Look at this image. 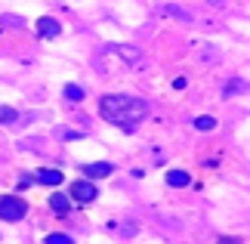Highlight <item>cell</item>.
<instances>
[{"mask_svg": "<svg viewBox=\"0 0 250 244\" xmlns=\"http://www.w3.org/2000/svg\"><path fill=\"white\" fill-rule=\"evenodd\" d=\"M16 121V109H9V105H0V124H9Z\"/></svg>", "mask_w": 250, "mask_h": 244, "instance_id": "obj_10", "label": "cell"}, {"mask_svg": "<svg viewBox=\"0 0 250 244\" xmlns=\"http://www.w3.org/2000/svg\"><path fill=\"white\" fill-rule=\"evenodd\" d=\"M195 127H198V130H213V127H216V121L213 118H207V114H204V118H195Z\"/></svg>", "mask_w": 250, "mask_h": 244, "instance_id": "obj_9", "label": "cell"}, {"mask_svg": "<svg viewBox=\"0 0 250 244\" xmlns=\"http://www.w3.org/2000/svg\"><path fill=\"white\" fill-rule=\"evenodd\" d=\"M99 111L105 121L124 127V130H136V124L148 114V105L136 96H105L99 102Z\"/></svg>", "mask_w": 250, "mask_h": 244, "instance_id": "obj_1", "label": "cell"}, {"mask_svg": "<svg viewBox=\"0 0 250 244\" xmlns=\"http://www.w3.org/2000/svg\"><path fill=\"white\" fill-rule=\"evenodd\" d=\"M46 241H50V244H71V238H68V235H59V232L46 235Z\"/></svg>", "mask_w": 250, "mask_h": 244, "instance_id": "obj_12", "label": "cell"}, {"mask_svg": "<svg viewBox=\"0 0 250 244\" xmlns=\"http://www.w3.org/2000/svg\"><path fill=\"white\" fill-rule=\"evenodd\" d=\"M37 182H43V185H59V182H62V173L53 170V167H43V170H37Z\"/></svg>", "mask_w": 250, "mask_h": 244, "instance_id": "obj_4", "label": "cell"}, {"mask_svg": "<svg viewBox=\"0 0 250 244\" xmlns=\"http://www.w3.org/2000/svg\"><path fill=\"white\" fill-rule=\"evenodd\" d=\"M50 207H53V213H59V217H65V213H68V198H65V195H53L50 198Z\"/></svg>", "mask_w": 250, "mask_h": 244, "instance_id": "obj_7", "label": "cell"}, {"mask_svg": "<svg viewBox=\"0 0 250 244\" xmlns=\"http://www.w3.org/2000/svg\"><path fill=\"white\" fill-rule=\"evenodd\" d=\"M71 198H74V201H83V204L96 201V185H93V182H86V179L71 182Z\"/></svg>", "mask_w": 250, "mask_h": 244, "instance_id": "obj_3", "label": "cell"}, {"mask_svg": "<svg viewBox=\"0 0 250 244\" xmlns=\"http://www.w3.org/2000/svg\"><path fill=\"white\" fill-rule=\"evenodd\" d=\"M167 182L176 185V189H182V185H188V173L186 170H170L167 173Z\"/></svg>", "mask_w": 250, "mask_h": 244, "instance_id": "obj_8", "label": "cell"}, {"mask_svg": "<svg viewBox=\"0 0 250 244\" xmlns=\"http://www.w3.org/2000/svg\"><path fill=\"white\" fill-rule=\"evenodd\" d=\"M65 96H68V99H83V90L74 87V84H68V87H65Z\"/></svg>", "mask_w": 250, "mask_h": 244, "instance_id": "obj_11", "label": "cell"}, {"mask_svg": "<svg viewBox=\"0 0 250 244\" xmlns=\"http://www.w3.org/2000/svg\"><path fill=\"white\" fill-rule=\"evenodd\" d=\"M28 213V204L22 198H0V220H22Z\"/></svg>", "mask_w": 250, "mask_h": 244, "instance_id": "obj_2", "label": "cell"}, {"mask_svg": "<svg viewBox=\"0 0 250 244\" xmlns=\"http://www.w3.org/2000/svg\"><path fill=\"white\" fill-rule=\"evenodd\" d=\"M37 34L41 37H56L59 34V22H56V19H41V22H37Z\"/></svg>", "mask_w": 250, "mask_h": 244, "instance_id": "obj_5", "label": "cell"}, {"mask_svg": "<svg viewBox=\"0 0 250 244\" xmlns=\"http://www.w3.org/2000/svg\"><path fill=\"white\" fill-rule=\"evenodd\" d=\"M108 173H111V164H105V161L86 164V167H83V177H108Z\"/></svg>", "mask_w": 250, "mask_h": 244, "instance_id": "obj_6", "label": "cell"}]
</instances>
